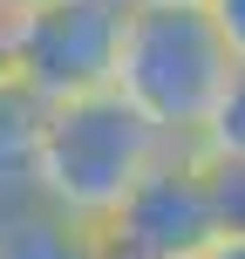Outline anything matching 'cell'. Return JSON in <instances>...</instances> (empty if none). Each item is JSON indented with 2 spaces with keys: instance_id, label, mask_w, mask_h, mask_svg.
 <instances>
[{
  "instance_id": "6da1fadb",
  "label": "cell",
  "mask_w": 245,
  "mask_h": 259,
  "mask_svg": "<svg viewBox=\"0 0 245 259\" xmlns=\"http://www.w3.org/2000/svg\"><path fill=\"white\" fill-rule=\"evenodd\" d=\"M232 41L205 7H123L109 89L170 143H198L232 82Z\"/></svg>"
},
{
  "instance_id": "ba28073f",
  "label": "cell",
  "mask_w": 245,
  "mask_h": 259,
  "mask_svg": "<svg viewBox=\"0 0 245 259\" xmlns=\"http://www.w3.org/2000/svg\"><path fill=\"white\" fill-rule=\"evenodd\" d=\"M198 150H225V157H245V55L232 62V82H225L218 109H211L205 137H198Z\"/></svg>"
},
{
  "instance_id": "8992f818",
  "label": "cell",
  "mask_w": 245,
  "mask_h": 259,
  "mask_svg": "<svg viewBox=\"0 0 245 259\" xmlns=\"http://www.w3.org/2000/svg\"><path fill=\"white\" fill-rule=\"evenodd\" d=\"M34 150H41V103L0 82V205L34 198Z\"/></svg>"
},
{
  "instance_id": "52a82bcc",
  "label": "cell",
  "mask_w": 245,
  "mask_h": 259,
  "mask_svg": "<svg viewBox=\"0 0 245 259\" xmlns=\"http://www.w3.org/2000/svg\"><path fill=\"white\" fill-rule=\"evenodd\" d=\"M198 157H205V191H211L218 239H245V157H225V150H198Z\"/></svg>"
},
{
  "instance_id": "9c48e42d",
  "label": "cell",
  "mask_w": 245,
  "mask_h": 259,
  "mask_svg": "<svg viewBox=\"0 0 245 259\" xmlns=\"http://www.w3.org/2000/svg\"><path fill=\"white\" fill-rule=\"evenodd\" d=\"M205 14L218 21V34L232 41V55H245V0H205Z\"/></svg>"
},
{
  "instance_id": "4fadbf2b",
  "label": "cell",
  "mask_w": 245,
  "mask_h": 259,
  "mask_svg": "<svg viewBox=\"0 0 245 259\" xmlns=\"http://www.w3.org/2000/svg\"><path fill=\"white\" fill-rule=\"evenodd\" d=\"M0 7H14V14H21V7H41V0H0Z\"/></svg>"
},
{
  "instance_id": "8fae6325",
  "label": "cell",
  "mask_w": 245,
  "mask_h": 259,
  "mask_svg": "<svg viewBox=\"0 0 245 259\" xmlns=\"http://www.w3.org/2000/svg\"><path fill=\"white\" fill-rule=\"evenodd\" d=\"M205 259H245V239H218V246H211Z\"/></svg>"
},
{
  "instance_id": "3957f363",
  "label": "cell",
  "mask_w": 245,
  "mask_h": 259,
  "mask_svg": "<svg viewBox=\"0 0 245 259\" xmlns=\"http://www.w3.org/2000/svg\"><path fill=\"white\" fill-rule=\"evenodd\" d=\"M211 246H218V219H211L198 143H170L103 219L109 259H205Z\"/></svg>"
},
{
  "instance_id": "7a4b0ae2",
  "label": "cell",
  "mask_w": 245,
  "mask_h": 259,
  "mask_svg": "<svg viewBox=\"0 0 245 259\" xmlns=\"http://www.w3.org/2000/svg\"><path fill=\"white\" fill-rule=\"evenodd\" d=\"M170 150L157 123H143L116 89H89L68 103H41V150H34V198L103 225L123 191Z\"/></svg>"
},
{
  "instance_id": "30bf717a",
  "label": "cell",
  "mask_w": 245,
  "mask_h": 259,
  "mask_svg": "<svg viewBox=\"0 0 245 259\" xmlns=\"http://www.w3.org/2000/svg\"><path fill=\"white\" fill-rule=\"evenodd\" d=\"M0 82H14V7H0Z\"/></svg>"
},
{
  "instance_id": "277c9868",
  "label": "cell",
  "mask_w": 245,
  "mask_h": 259,
  "mask_svg": "<svg viewBox=\"0 0 245 259\" xmlns=\"http://www.w3.org/2000/svg\"><path fill=\"white\" fill-rule=\"evenodd\" d=\"M123 34V0H41L14 14V89L34 103H68V96L109 89Z\"/></svg>"
},
{
  "instance_id": "5b68a950",
  "label": "cell",
  "mask_w": 245,
  "mask_h": 259,
  "mask_svg": "<svg viewBox=\"0 0 245 259\" xmlns=\"http://www.w3.org/2000/svg\"><path fill=\"white\" fill-rule=\"evenodd\" d=\"M0 259H109V252H103V225L48 198H14L0 205Z\"/></svg>"
},
{
  "instance_id": "7c38bea8",
  "label": "cell",
  "mask_w": 245,
  "mask_h": 259,
  "mask_svg": "<svg viewBox=\"0 0 245 259\" xmlns=\"http://www.w3.org/2000/svg\"><path fill=\"white\" fill-rule=\"evenodd\" d=\"M123 7H205V0H123Z\"/></svg>"
}]
</instances>
